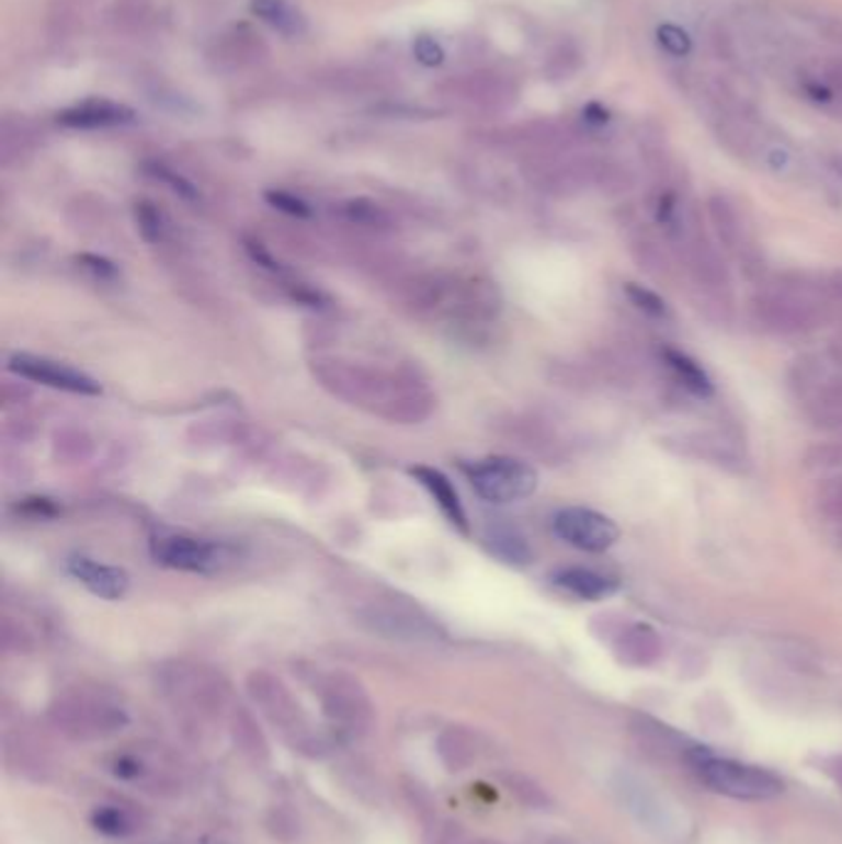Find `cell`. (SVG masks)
<instances>
[{
    "label": "cell",
    "instance_id": "obj_2",
    "mask_svg": "<svg viewBox=\"0 0 842 844\" xmlns=\"http://www.w3.org/2000/svg\"><path fill=\"white\" fill-rule=\"evenodd\" d=\"M687 759L692 768L697 771L699 780L724 798L761 802L778 798L786 788L776 773L756 763L721 759V755H714L704 749H692Z\"/></svg>",
    "mask_w": 842,
    "mask_h": 844
},
{
    "label": "cell",
    "instance_id": "obj_18",
    "mask_svg": "<svg viewBox=\"0 0 842 844\" xmlns=\"http://www.w3.org/2000/svg\"><path fill=\"white\" fill-rule=\"evenodd\" d=\"M556 585L579 601H605L618 591V583L613 578L593 571V568H564L561 573H556Z\"/></svg>",
    "mask_w": 842,
    "mask_h": 844
},
{
    "label": "cell",
    "instance_id": "obj_14",
    "mask_svg": "<svg viewBox=\"0 0 842 844\" xmlns=\"http://www.w3.org/2000/svg\"><path fill=\"white\" fill-rule=\"evenodd\" d=\"M664 645L660 632L650 625L642 623H633L625 625L623 630L615 635L613 642V654L615 660L625 666H633V670H645V666H652L658 660H662Z\"/></svg>",
    "mask_w": 842,
    "mask_h": 844
},
{
    "label": "cell",
    "instance_id": "obj_12",
    "mask_svg": "<svg viewBox=\"0 0 842 844\" xmlns=\"http://www.w3.org/2000/svg\"><path fill=\"white\" fill-rule=\"evenodd\" d=\"M67 571H70L75 581H80L87 591L102 597V601H122V597L129 593L132 585V578L124 568L106 566L87 556L70 558V561H67Z\"/></svg>",
    "mask_w": 842,
    "mask_h": 844
},
{
    "label": "cell",
    "instance_id": "obj_43",
    "mask_svg": "<svg viewBox=\"0 0 842 844\" xmlns=\"http://www.w3.org/2000/svg\"><path fill=\"white\" fill-rule=\"evenodd\" d=\"M830 358H832V363H835V366L842 368V333L830 343Z\"/></svg>",
    "mask_w": 842,
    "mask_h": 844
},
{
    "label": "cell",
    "instance_id": "obj_17",
    "mask_svg": "<svg viewBox=\"0 0 842 844\" xmlns=\"http://www.w3.org/2000/svg\"><path fill=\"white\" fill-rule=\"evenodd\" d=\"M57 122L67 129H110V126H122L134 122V112L124 104L114 102H84L80 106H72L62 114H57Z\"/></svg>",
    "mask_w": 842,
    "mask_h": 844
},
{
    "label": "cell",
    "instance_id": "obj_41",
    "mask_svg": "<svg viewBox=\"0 0 842 844\" xmlns=\"http://www.w3.org/2000/svg\"><path fill=\"white\" fill-rule=\"evenodd\" d=\"M826 299H828L830 307H838L842 311V270H835V272L828 274Z\"/></svg>",
    "mask_w": 842,
    "mask_h": 844
},
{
    "label": "cell",
    "instance_id": "obj_40",
    "mask_svg": "<svg viewBox=\"0 0 842 844\" xmlns=\"http://www.w3.org/2000/svg\"><path fill=\"white\" fill-rule=\"evenodd\" d=\"M268 201L274 205L277 210H285L289 215H297V218H307L309 215V205L305 201H299L297 195L292 193H282V191H270Z\"/></svg>",
    "mask_w": 842,
    "mask_h": 844
},
{
    "label": "cell",
    "instance_id": "obj_20",
    "mask_svg": "<svg viewBox=\"0 0 842 844\" xmlns=\"http://www.w3.org/2000/svg\"><path fill=\"white\" fill-rule=\"evenodd\" d=\"M662 361H664V366L670 368L672 378L678 380L684 390H690L692 396L709 398L712 392H714V383L709 378V373L704 370L692 356H687V353L674 351V349H664L662 351Z\"/></svg>",
    "mask_w": 842,
    "mask_h": 844
},
{
    "label": "cell",
    "instance_id": "obj_34",
    "mask_svg": "<svg viewBox=\"0 0 842 844\" xmlns=\"http://www.w3.org/2000/svg\"><path fill=\"white\" fill-rule=\"evenodd\" d=\"M579 67H581V53L571 45H564L561 50L551 55L546 70L551 75V80H569L571 75L579 72Z\"/></svg>",
    "mask_w": 842,
    "mask_h": 844
},
{
    "label": "cell",
    "instance_id": "obj_7",
    "mask_svg": "<svg viewBox=\"0 0 842 844\" xmlns=\"http://www.w3.org/2000/svg\"><path fill=\"white\" fill-rule=\"evenodd\" d=\"M321 709L327 719L346 733H364L374 723V706L366 692L349 676H329L321 684Z\"/></svg>",
    "mask_w": 842,
    "mask_h": 844
},
{
    "label": "cell",
    "instance_id": "obj_27",
    "mask_svg": "<svg viewBox=\"0 0 842 844\" xmlns=\"http://www.w3.org/2000/svg\"><path fill=\"white\" fill-rule=\"evenodd\" d=\"M759 159L771 173H776L778 179H790L800 169V161L796 151L783 141H761L759 144Z\"/></svg>",
    "mask_w": 842,
    "mask_h": 844
},
{
    "label": "cell",
    "instance_id": "obj_4",
    "mask_svg": "<svg viewBox=\"0 0 842 844\" xmlns=\"http://www.w3.org/2000/svg\"><path fill=\"white\" fill-rule=\"evenodd\" d=\"M469 484L489 504H514L536 492L538 475L514 457H487L469 469Z\"/></svg>",
    "mask_w": 842,
    "mask_h": 844
},
{
    "label": "cell",
    "instance_id": "obj_16",
    "mask_svg": "<svg viewBox=\"0 0 842 844\" xmlns=\"http://www.w3.org/2000/svg\"><path fill=\"white\" fill-rule=\"evenodd\" d=\"M707 218L714 230V238H717L724 250H729L739 258L741 252L751 248L737 205H733L727 195H712L707 201Z\"/></svg>",
    "mask_w": 842,
    "mask_h": 844
},
{
    "label": "cell",
    "instance_id": "obj_25",
    "mask_svg": "<svg viewBox=\"0 0 842 844\" xmlns=\"http://www.w3.org/2000/svg\"><path fill=\"white\" fill-rule=\"evenodd\" d=\"M437 753L450 771H463L475 761V739L459 729L440 735Z\"/></svg>",
    "mask_w": 842,
    "mask_h": 844
},
{
    "label": "cell",
    "instance_id": "obj_30",
    "mask_svg": "<svg viewBox=\"0 0 842 844\" xmlns=\"http://www.w3.org/2000/svg\"><path fill=\"white\" fill-rule=\"evenodd\" d=\"M92 824L102 834H110V837H126L136 830V820L134 814L120 808V805H102L92 812Z\"/></svg>",
    "mask_w": 842,
    "mask_h": 844
},
{
    "label": "cell",
    "instance_id": "obj_26",
    "mask_svg": "<svg viewBox=\"0 0 842 844\" xmlns=\"http://www.w3.org/2000/svg\"><path fill=\"white\" fill-rule=\"evenodd\" d=\"M232 733H235V743L240 745V751L248 755L252 761H268V741L262 739V733L258 731V723L250 719V714H235L232 719Z\"/></svg>",
    "mask_w": 842,
    "mask_h": 844
},
{
    "label": "cell",
    "instance_id": "obj_45",
    "mask_svg": "<svg viewBox=\"0 0 842 844\" xmlns=\"http://www.w3.org/2000/svg\"><path fill=\"white\" fill-rule=\"evenodd\" d=\"M830 773L835 775V780L842 785V759H835V761H832V765H830Z\"/></svg>",
    "mask_w": 842,
    "mask_h": 844
},
{
    "label": "cell",
    "instance_id": "obj_37",
    "mask_svg": "<svg viewBox=\"0 0 842 844\" xmlns=\"http://www.w3.org/2000/svg\"><path fill=\"white\" fill-rule=\"evenodd\" d=\"M136 220L146 240H159L161 238V213L153 208L151 203L136 205Z\"/></svg>",
    "mask_w": 842,
    "mask_h": 844
},
{
    "label": "cell",
    "instance_id": "obj_39",
    "mask_svg": "<svg viewBox=\"0 0 842 844\" xmlns=\"http://www.w3.org/2000/svg\"><path fill=\"white\" fill-rule=\"evenodd\" d=\"M820 512L826 514L830 522L842 526V479H835V484H830L820 497Z\"/></svg>",
    "mask_w": 842,
    "mask_h": 844
},
{
    "label": "cell",
    "instance_id": "obj_11",
    "mask_svg": "<svg viewBox=\"0 0 842 844\" xmlns=\"http://www.w3.org/2000/svg\"><path fill=\"white\" fill-rule=\"evenodd\" d=\"M678 240L684 250L687 270L692 272V277L702 284V287H707L712 292L729 289V270L727 264H724L719 250L709 242L707 235H704L699 228H694V230H684Z\"/></svg>",
    "mask_w": 842,
    "mask_h": 844
},
{
    "label": "cell",
    "instance_id": "obj_3",
    "mask_svg": "<svg viewBox=\"0 0 842 844\" xmlns=\"http://www.w3.org/2000/svg\"><path fill=\"white\" fill-rule=\"evenodd\" d=\"M53 721L72 741H102L129 723L124 706L104 692H70L53 706Z\"/></svg>",
    "mask_w": 842,
    "mask_h": 844
},
{
    "label": "cell",
    "instance_id": "obj_1",
    "mask_svg": "<svg viewBox=\"0 0 842 844\" xmlns=\"http://www.w3.org/2000/svg\"><path fill=\"white\" fill-rule=\"evenodd\" d=\"M751 299V319L773 337H806L828 319L826 282H808V274H790Z\"/></svg>",
    "mask_w": 842,
    "mask_h": 844
},
{
    "label": "cell",
    "instance_id": "obj_13",
    "mask_svg": "<svg viewBox=\"0 0 842 844\" xmlns=\"http://www.w3.org/2000/svg\"><path fill=\"white\" fill-rule=\"evenodd\" d=\"M662 445L682 457L697 459V463H709L717 467L741 465L739 449L731 445V440L721 437L717 433H682L674 437H664Z\"/></svg>",
    "mask_w": 842,
    "mask_h": 844
},
{
    "label": "cell",
    "instance_id": "obj_5",
    "mask_svg": "<svg viewBox=\"0 0 842 844\" xmlns=\"http://www.w3.org/2000/svg\"><path fill=\"white\" fill-rule=\"evenodd\" d=\"M250 694L254 704L260 706V711L264 714V719H268L274 729H280V733L285 735L292 745H297L301 751L311 749L315 743L319 745L315 733L309 731L307 716L301 714V706L292 699V694L277 680L264 674H254L250 682Z\"/></svg>",
    "mask_w": 842,
    "mask_h": 844
},
{
    "label": "cell",
    "instance_id": "obj_8",
    "mask_svg": "<svg viewBox=\"0 0 842 844\" xmlns=\"http://www.w3.org/2000/svg\"><path fill=\"white\" fill-rule=\"evenodd\" d=\"M151 556L166 568L183 573H213L223 563V548L205 538L161 534L151 541Z\"/></svg>",
    "mask_w": 842,
    "mask_h": 844
},
{
    "label": "cell",
    "instance_id": "obj_10",
    "mask_svg": "<svg viewBox=\"0 0 842 844\" xmlns=\"http://www.w3.org/2000/svg\"><path fill=\"white\" fill-rule=\"evenodd\" d=\"M159 749H153V751L139 749V751L116 753L110 771L120 780L144 785L146 790L159 792L163 788H169L175 778V773H179V765L169 761V755Z\"/></svg>",
    "mask_w": 842,
    "mask_h": 844
},
{
    "label": "cell",
    "instance_id": "obj_24",
    "mask_svg": "<svg viewBox=\"0 0 842 844\" xmlns=\"http://www.w3.org/2000/svg\"><path fill=\"white\" fill-rule=\"evenodd\" d=\"M487 546L497 558H502L509 566H528L532 563V548L526 538L512 526H499L487 534Z\"/></svg>",
    "mask_w": 842,
    "mask_h": 844
},
{
    "label": "cell",
    "instance_id": "obj_9",
    "mask_svg": "<svg viewBox=\"0 0 842 844\" xmlns=\"http://www.w3.org/2000/svg\"><path fill=\"white\" fill-rule=\"evenodd\" d=\"M8 368H11L15 376L33 383H43V386L55 390L75 392V396H100L102 392L100 383L92 376H87L84 370L45 356H33V353H15V356L8 361Z\"/></svg>",
    "mask_w": 842,
    "mask_h": 844
},
{
    "label": "cell",
    "instance_id": "obj_23",
    "mask_svg": "<svg viewBox=\"0 0 842 844\" xmlns=\"http://www.w3.org/2000/svg\"><path fill=\"white\" fill-rule=\"evenodd\" d=\"M630 252L635 262H638V267L645 270L650 274V277L655 280H668L672 274V260L670 254L664 252L662 244L652 238V235L648 232H640L635 235L633 242H630Z\"/></svg>",
    "mask_w": 842,
    "mask_h": 844
},
{
    "label": "cell",
    "instance_id": "obj_42",
    "mask_svg": "<svg viewBox=\"0 0 842 844\" xmlns=\"http://www.w3.org/2000/svg\"><path fill=\"white\" fill-rule=\"evenodd\" d=\"M156 175H159V179H163L166 183H171V189H173V191H179L181 195H185V198H193V195H195V191H193V185H191V183H185V181L181 179V175H175L173 171L163 169V166H159V169H156Z\"/></svg>",
    "mask_w": 842,
    "mask_h": 844
},
{
    "label": "cell",
    "instance_id": "obj_29",
    "mask_svg": "<svg viewBox=\"0 0 842 844\" xmlns=\"http://www.w3.org/2000/svg\"><path fill=\"white\" fill-rule=\"evenodd\" d=\"M92 0H55L50 11V31L55 37H65L77 31L82 18L90 13Z\"/></svg>",
    "mask_w": 842,
    "mask_h": 844
},
{
    "label": "cell",
    "instance_id": "obj_35",
    "mask_svg": "<svg viewBox=\"0 0 842 844\" xmlns=\"http://www.w3.org/2000/svg\"><path fill=\"white\" fill-rule=\"evenodd\" d=\"M658 43H660L662 50L672 57H687L692 50L690 35L684 33L682 27L670 25V23L658 27Z\"/></svg>",
    "mask_w": 842,
    "mask_h": 844
},
{
    "label": "cell",
    "instance_id": "obj_31",
    "mask_svg": "<svg viewBox=\"0 0 842 844\" xmlns=\"http://www.w3.org/2000/svg\"><path fill=\"white\" fill-rule=\"evenodd\" d=\"M225 37H228V41H225L223 60H230L235 67H242V65H250L254 60H260V53L264 50V47L250 31L240 27V31H235Z\"/></svg>",
    "mask_w": 842,
    "mask_h": 844
},
{
    "label": "cell",
    "instance_id": "obj_19",
    "mask_svg": "<svg viewBox=\"0 0 842 844\" xmlns=\"http://www.w3.org/2000/svg\"><path fill=\"white\" fill-rule=\"evenodd\" d=\"M413 477H418V482L423 484L430 497L435 499L440 512H443L450 522H453L457 528H463V532H467V516H465V509H463V502H459V497L455 492V487L450 479L440 472V469H433V467H416L413 469Z\"/></svg>",
    "mask_w": 842,
    "mask_h": 844
},
{
    "label": "cell",
    "instance_id": "obj_47",
    "mask_svg": "<svg viewBox=\"0 0 842 844\" xmlns=\"http://www.w3.org/2000/svg\"><path fill=\"white\" fill-rule=\"evenodd\" d=\"M838 541H840V546H842V526H840V532H838Z\"/></svg>",
    "mask_w": 842,
    "mask_h": 844
},
{
    "label": "cell",
    "instance_id": "obj_46",
    "mask_svg": "<svg viewBox=\"0 0 842 844\" xmlns=\"http://www.w3.org/2000/svg\"><path fill=\"white\" fill-rule=\"evenodd\" d=\"M465 844H502V842H494V840H473V842H465Z\"/></svg>",
    "mask_w": 842,
    "mask_h": 844
},
{
    "label": "cell",
    "instance_id": "obj_32",
    "mask_svg": "<svg viewBox=\"0 0 842 844\" xmlns=\"http://www.w3.org/2000/svg\"><path fill=\"white\" fill-rule=\"evenodd\" d=\"M806 467L810 472L830 475L842 469V443H820L806 453Z\"/></svg>",
    "mask_w": 842,
    "mask_h": 844
},
{
    "label": "cell",
    "instance_id": "obj_22",
    "mask_svg": "<svg viewBox=\"0 0 842 844\" xmlns=\"http://www.w3.org/2000/svg\"><path fill=\"white\" fill-rule=\"evenodd\" d=\"M252 13L287 37H299L307 33L305 15L289 0H252Z\"/></svg>",
    "mask_w": 842,
    "mask_h": 844
},
{
    "label": "cell",
    "instance_id": "obj_6",
    "mask_svg": "<svg viewBox=\"0 0 842 844\" xmlns=\"http://www.w3.org/2000/svg\"><path fill=\"white\" fill-rule=\"evenodd\" d=\"M554 532L579 551L589 554H603L615 546L621 536L618 524L611 516L585 506H566L554 516Z\"/></svg>",
    "mask_w": 842,
    "mask_h": 844
},
{
    "label": "cell",
    "instance_id": "obj_21",
    "mask_svg": "<svg viewBox=\"0 0 842 844\" xmlns=\"http://www.w3.org/2000/svg\"><path fill=\"white\" fill-rule=\"evenodd\" d=\"M465 100L479 106H509L516 100V87L502 75H473L463 82Z\"/></svg>",
    "mask_w": 842,
    "mask_h": 844
},
{
    "label": "cell",
    "instance_id": "obj_15",
    "mask_svg": "<svg viewBox=\"0 0 842 844\" xmlns=\"http://www.w3.org/2000/svg\"><path fill=\"white\" fill-rule=\"evenodd\" d=\"M800 406L822 433L842 435V376L828 373L806 398H800Z\"/></svg>",
    "mask_w": 842,
    "mask_h": 844
},
{
    "label": "cell",
    "instance_id": "obj_44",
    "mask_svg": "<svg viewBox=\"0 0 842 844\" xmlns=\"http://www.w3.org/2000/svg\"><path fill=\"white\" fill-rule=\"evenodd\" d=\"M828 169L838 175V179L842 181V151L840 153H830L828 156Z\"/></svg>",
    "mask_w": 842,
    "mask_h": 844
},
{
    "label": "cell",
    "instance_id": "obj_36",
    "mask_svg": "<svg viewBox=\"0 0 842 844\" xmlns=\"http://www.w3.org/2000/svg\"><path fill=\"white\" fill-rule=\"evenodd\" d=\"M507 788L512 790V795H516L519 800L532 805V808H542V805L548 802L546 792L538 788L536 783H532L528 778H524V775H509L507 778Z\"/></svg>",
    "mask_w": 842,
    "mask_h": 844
},
{
    "label": "cell",
    "instance_id": "obj_38",
    "mask_svg": "<svg viewBox=\"0 0 842 844\" xmlns=\"http://www.w3.org/2000/svg\"><path fill=\"white\" fill-rule=\"evenodd\" d=\"M413 55H416V60H418L420 65H425V67H435V65H440V62L445 60L443 47H440V45L433 41V37H428V35L416 37V43H413Z\"/></svg>",
    "mask_w": 842,
    "mask_h": 844
},
{
    "label": "cell",
    "instance_id": "obj_28",
    "mask_svg": "<svg viewBox=\"0 0 842 844\" xmlns=\"http://www.w3.org/2000/svg\"><path fill=\"white\" fill-rule=\"evenodd\" d=\"M593 185L608 195H623L633 189V173L618 161H593Z\"/></svg>",
    "mask_w": 842,
    "mask_h": 844
},
{
    "label": "cell",
    "instance_id": "obj_33",
    "mask_svg": "<svg viewBox=\"0 0 842 844\" xmlns=\"http://www.w3.org/2000/svg\"><path fill=\"white\" fill-rule=\"evenodd\" d=\"M625 294H628V299L635 309H640L642 313H648V317H652V319H664L670 313L668 301H664L658 292L642 287V284L628 282L625 284Z\"/></svg>",
    "mask_w": 842,
    "mask_h": 844
}]
</instances>
